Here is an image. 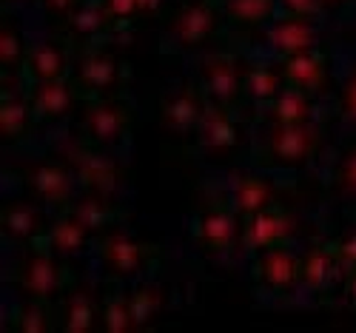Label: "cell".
<instances>
[{
    "mask_svg": "<svg viewBox=\"0 0 356 333\" xmlns=\"http://www.w3.org/2000/svg\"><path fill=\"white\" fill-rule=\"evenodd\" d=\"M97 259L103 274L114 282H123L152 270L165 259V248L154 242L134 239L123 231H106L97 239Z\"/></svg>",
    "mask_w": 356,
    "mask_h": 333,
    "instance_id": "1",
    "label": "cell"
},
{
    "mask_svg": "<svg viewBox=\"0 0 356 333\" xmlns=\"http://www.w3.org/2000/svg\"><path fill=\"white\" fill-rule=\"evenodd\" d=\"M129 72L123 60L114 51L103 46H88L77 51L74 69H72V83L83 100L95 97H120L126 88Z\"/></svg>",
    "mask_w": 356,
    "mask_h": 333,
    "instance_id": "2",
    "label": "cell"
},
{
    "mask_svg": "<svg viewBox=\"0 0 356 333\" xmlns=\"http://www.w3.org/2000/svg\"><path fill=\"white\" fill-rule=\"evenodd\" d=\"M60 160L72 168L83 191H100V194H114L126 183V165L108 154V148H100L80 137L77 143H69L60 151Z\"/></svg>",
    "mask_w": 356,
    "mask_h": 333,
    "instance_id": "3",
    "label": "cell"
},
{
    "mask_svg": "<svg viewBox=\"0 0 356 333\" xmlns=\"http://www.w3.org/2000/svg\"><path fill=\"white\" fill-rule=\"evenodd\" d=\"M15 282L26 299H40V302H51V305L72 285L66 265L60 262V257H57L51 248H46L43 242L26 245V254L17 265Z\"/></svg>",
    "mask_w": 356,
    "mask_h": 333,
    "instance_id": "4",
    "label": "cell"
},
{
    "mask_svg": "<svg viewBox=\"0 0 356 333\" xmlns=\"http://www.w3.org/2000/svg\"><path fill=\"white\" fill-rule=\"evenodd\" d=\"M322 148V129L314 123L271 126L259 148V165L265 168H302Z\"/></svg>",
    "mask_w": 356,
    "mask_h": 333,
    "instance_id": "5",
    "label": "cell"
},
{
    "mask_svg": "<svg viewBox=\"0 0 356 333\" xmlns=\"http://www.w3.org/2000/svg\"><path fill=\"white\" fill-rule=\"evenodd\" d=\"M131 126H134V108L123 95L83 100L80 131L88 143L100 148H117L129 140Z\"/></svg>",
    "mask_w": 356,
    "mask_h": 333,
    "instance_id": "6",
    "label": "cell"
},
{
    "mask_svg": "<svg viewBox=\"0 0 356 333\" xmlns=\"http://www.w3.org/2000/svg\"><path fill=\"white\" fill-rule=\"evenodd\" d=\"M245 69L248 63L240 54L214 51L200 60V86L205 97L225 108H240L245 100Z\"/></svg>",
    "mask_w": 356,
    "mask_h": 333,
    "instance_id": "7",
    "label": "cell"
},
{
    "mask_svg": "<svg viewBox=\"0 0 356 333\" xmlns=\"http://www.w3.org/2000/svg\"><path fill=\"white\" fill-rule=\"evenodd\" d=\"M194 242L209 257L231 251L234 245L243 242V217L236 214L234 205L222 200L205 205L194 220Z\"/></svg>",
    "mask_w": 356,
    "mask_h": 333,
    "instance_id": "8",
    "label": "cell"
},
{
    "mask_svg": "<svg viewBox=\"0 0 356 333\" xmlns=\"http://www.w3.org/2000/svg\"><path fill=\"white\" fill-rule=\"evenodd\" d=\"M222 15L214 0H183L168 17V35L180 49H197L217 38Z\"/></svg>",
    "mask_w": 356,
    "mask_h": 333,
    "instance_id": "9",
    "label": "cell"
},
{
    "mask_svg": "<svg viewBox=\"0 0 356 333\" xmlns=\"http://www.w3.org/2000/svg\"><path fill=\"white\" fill-rule=\"evenodd\" d=\"M74 174L63 160H40L23 168V183L40 205L69 211L74 197Z\"/></svg>",
    "mask_w": 356,
    "mask_h": 333,
    "instance_id": "10",
    "label": "cell"
},
{
    "mask_svg": "<svg viewBox=\"0 0 356 333\" xmlns=\"http://www.w3.org/2000/svg\"><path fill=\"white\" fill-rule=\"evenodd\" d=\"M296 234H300V220L285 205L277 202L243 220V248L251 254H259L268 248L288 245Z\"/></svg>",
    "mask_w": 356,
    "mask_h": 333,
    "instance_id": "11",
    "label": "cell"
},
{
    "mask_svg": "<svg viewBox=\"0 0 356 333\" xmlns=\"http://www.w3.org/2000/svg\"><path fill=\"white\" fill-rule=\"evenodd\" d=\"M72 46L63 38L54 40H40L29 46L26 66H23V80L26 83H46V80H66L72 77Z\"/></svg>",
    "mask_w": 356,
    "mask_h": 333,
    "instance_id": "12",
    "label": "cell"
},
{
    "mask_svg": "<svg viewBox=\"0 0 356 333\" xmlns=\"http://www.w3.org/2000/svg\"><path fill=\"white\" fill-rule=\"evenodd\" d=\"M51 220L46 211L32 200H9L0 211V231L9 242L17 245H35L49 231Z\"/></svg>",
    "mask_w": 356,
    "mask_h": 333,
    "instance_id": "13",
    "label": "cell"
},
{
    "mask_svg": "<svg viewBox=\"0 0 356 333\" xmlns=\"http://www.w3.org/2000/svg\"><path fill=\"white\" fill-rule=\"evenodd\" d=\"M26 97L32 103V111L38 123H57L66 114L74 111V106L83 100L72 77L66 80H46V83H26Z\"/></svg>",
    "mask_w": 356,
    "mask_h": 333,
    "instance_id": "14",
    "label": "cell"
},
{
    "mask_svg": "<svg viewBox=\"0 0 356 333\" xmlns=\"http://www.w3.org/2000/svg\"><path fill=\"white\" fill-rule=\"evenodd\" d=\"M205 106H209V97H205L202 86L200 83H183L174 95H165L160 100V123L168 131L188 134L197 129Z\"/></svg>",
    "mask_w": 356,
    "mask_h": 333,
    "instance_id": "15",
    "label": "cell"
},
{
    "mask_svg": "<svg viewBox=\"0 0 356 333\" xmlns=\"http://www.w3.org/2000/svg\"><path fill=\"white\" fill-rule=\"evenodd\" d=\"M117 29L108 20V15L103 12L100 0H86V3L66 23H60V38L77 51L88 49V46H100Z\"/></svg>",
    "mask_w": 356,
    "mask_h": 333,
    "instance_id": "16",
    "label": "cell"
},
{
    "mask_svg": "<svg viewBox=\"0 0 356 333\" xmlns=\"http://www.w3.org/2000/svg\"><path fill=\"white\" fill-rule=\"evenodd\" d=\"M265 40L268 46L282 57H293V54H302V51H311L316 49V40H319V32L314 26V17H300V15H282V17H274L268 32H265Z\"/></svg>",
    "mask_w": 356,
    "mask_h": 333,
    "instance_id": "17",
    "label": "cell"
},
{
    "mask_svg": "<svg viewBox=\"0 0 356 333\" xmlns=\"http://www.w3.org/2000/svg\"><path fill=\"white\" fill-rule=\"evenodd\" d=\"M280 72L285 77V86L300 88L305 95H325L328 92V54L311 49L293 57L280 60Z\"/></svg>",
    "mask_w": 356,
    "mask_h": 333,
    "instance_id": "18",
    "label": "cell"
},
{
    "mask_svg": "<svg viewBox=\"0 0 356 333\" xmlns=\"http://www.w3.org/2000/svg\"><path fill=\"white\" fill-rule=\"evenodd\" d=\"M300 259L288 245L280 248H268V251H259L254 259V279L265 288V291H291L296 282H300Z\"/></svg>",
    "mask_w": 356,
    "mask_h": 333,
    "instance_id": "19",
    "label": "cell"
},
{
    "mask_svg": "<svg viewBox=\"0 0 356 333\" xmlns=\"http://www.w3.org/2000/svg\"><path fill=\"white\" fill-rule=\"evenodd\" d=\"M35 123L38 117L26 92L17 95L12 88V74H3V88H0V129H3V140L9 145L29 140L35 131Z\"/></svg>",
    "mask_w": 356,
    "mask_h": 333,
    "instance_id": "20",
    "label": "cell"
},
{
    "mask_svg": "<svg viewBox=\"0 0 356 333\" xmlns=\"http://www.w3.org/2000/svg\"><path fill=\"white\" fill-rule=\"evenodd\" d=\"M194 134H197V143L209 151H234L243 143V131H240V123L234 120V111L211 100L205 106Z\"/></svg>",
    "mask_w": 356,
    "mask_h": 333,
    "instance_id": "21",
    "label": "cell"
},
{
    "mask_svg": "<svg viewBox=\"0 0 356 333\" xmlns=\"http://www.w3.org/2000/svg\"><path fill=\"white\" fill-rule=\"evenodd\" d=\"M72 214L92 231V234H106L114 225H120L129 220V211L123 205H117L111 200V194H100V191H83L74 202H72Z\"/></svg>",
    "mask_w": 356,
    "mask_h": 333,
    "instance_id": "22",
    "label": "cell"
},
{
    "mask_svg": "<svg viewBox=\"0 0 356 333\" xmlns=\"http://www.w3.org/2000/svg\"><path fill=\"white\" fill-rule=\"evenodd\" d=\"M103 311V302H97L95 291L88 285H69V291L60 299V330L66 333H88L95 330Z\"/></svg>",
    "mask_w": 356,
    "mask_h": 333,
    "instance_id": "23",
    "label": "cell"
},
{
    "mask_svg": "<svg viewBox=\"0 0 356 333\" xmlns=\"http://www.w3.org/2000/svg\"><path fill=\"white\" fill-rule=\"evenodd\" d=\"M277 197H280V188L271 177L265 174H240L234 183V197H231V205L236 208V214H240L243 220L257 214V211H265L277 205Z\"/></svg>",
    "mask_w": 356,
    "mask_h": 333,
    "instance_id": "24",
    "label": "cell"
},
{
    "mask_svg": "<svg viewBox=\"0 0 356 333\" xmlns=\"http://www.w3.org/2000/svg\"><path fill=\"white\" fill-rule=\"evenodd\" d=\"M88 236H92V231H88L72 211H57L40 242L46 248H51L57 257H77L86 248Z\"/></svg>",
    "mask_w": 356,
    "mask_h": 333,
    "instance_id": "25",
    "label": "cell"
},
{
    "mask_svg": "<svg viewBox=\"0 0 356 333\" xmlns=\"http://www.w3.org/2000/svg\"><path fill=\"white\" fill-rule=\"evenodd\" d=\"M265 117H268L271 126L311 123V117H314V100H311V95L300 92V88L285 86L282 92L268 103V108H265Z\"/></svg>",
    "mask_w": 356,
    "mask_h": 333,
    "instance_id": "26",
    "label": "cell"
},
{
    "mask_svg": "<svg viewBox=\"0 0 356 333\" xmlns=\"http://www.w3.org/2000/svg\"><path fill=\"white\" fill-rule=\"evenodd\" d=\"M334 270H337V257L331 242H319V245H311L300 259V282L311 293H325L334 279Z\"/></svg>",
    "mask_w": 356,
    "mask_h": 333,
    "instance_id": "27",
    "label": "cell"
},
{
    "mask_svg": "<svg viewBox=\"0 0 356 333\" xmlns=\"http://www.w3.org/2000/svg\"><path fill=\"white\" fill-rule=\"evenodd\" d=\"M54 319H57V314H54L51 302L23 296V302H17V305L12 308L6 327L15 330V333H49V330H54L57 325H60Z\"/></svg>",
    "mask_w": 356,
    "mask_h": 333,
    "instance_id": "28",
    "label": "cell"
},
{
    "mask_svg": "<svg viewBox=\"0 0 356 333\" xmlns=\"http://www.w3.org/2000/svg\"><path fill=\"white\" fill-rule=\"evenodd\" d=\"M129 302H131V314H134L137 330H143V327L152 325L160 316V311L168 305V291L160 282H137L129 291Z\"/></svg>",
    "mask_w": 356,
    "mask_h": 333,
    "instance_id": "29",
    "label": "cell"
},
{
    "mask_svg": "<svg viewBox=\"0 0 356 333\" xmlns=\"http://www.w3.org/2000/svg\"><path fill=\"white\" fill-rule=\"evenodd\" d=\"M222 15L236 29H259L277 17V0H225Z\"/></svg>",
    "mask_w": 356,
    "mask_h": 333,
    "instance_id": "30",
    "label": "cell"
},
{
    "mask_svg": "<svg viewBox=\"0 0 356 333\" xmlns=\"http://www.w3.org/2000/svg\"><path fill=\"white\" fill-rule=\"evenodd\" d=\"M282 88H285V77H282L280 66L248 63V69H245V97H251L254 103L268 106Z\"/></svg>",
    "mask_w": 356,
    "mask_h": 333,
    "instance_id": "31",
    "label": "cell"
},
{
    "mask_svg": "<svg viewBox=\"0 0 356 333\" xmlns=\"http://www.w3.org/2000/svg\"><path fill=\"white\" fill-rule=\"evenodd\" d=\"M100 325H103L106 333H131V330H137V322H134V314H131L129 293L120 291L117 285H111L108 293H106V299H103Z\"/></svg>",
    "mask_w": 356,
    "mask_h": 333,
    "instance_id": "32",
    "label": "cell"
},
{
    "mask_svg": "<svg viewBox=\"0 0 356 333\" xmlns=\"http://www.w3.org/2000/svg\"><path fill=\"white\" fill-rule=\"evenodd\" d=\"M29 46L32 43H26L20 29L6 17L3 29H0V66H3V74H23Z\"/></svg>",
    "mask_w": 356,
    "mask_h": 333,
    "instance_id": "33",
    "label": "cell"
},
{
    "mask_svg": "<svg viewBox=\"0 0 356 333\" xmlns=\"http://www.w3.org/2000/svg\"><path fill=\"white\" fill-rule=\"evenodd\" d=\"M334 188L342 197H356V143L342 151V157L334 168Z\"/></svg>",
    "mask_w": 356,
    "mask_h": 333,
    "instance_id": "34",
    "label": "cell"
},
{
    "mask_svg": "<svg viewBox=\"0 0 356 333\" xmlns=\"http://www.w3.org/2000/svg\"><path fill=\"white\" fill-rule=\"evenodd\" d=\"M337 111L345 123L356 126V60L348 72V77L342 80V88H339V97H337Z\"/></svg>",
    "mask_w": 356,
    "mask_h": 333,
    "instance_id": "35",
    "label": "cell"
},
{
    "mask_svg": "<svg viewBox=\"0 0 356 333\" xmlns=\"http://www.w3.org/2000/svg\"><path fill=\"white\" fill-rule=\"evenodd\" d=\"M100 6H103V12L108 15V20L114 23V29L131 26L134 17L140 15L137 0H100Z\"/></svg>",
    "mask_w": 356,
    "mask_h": 333,
    "instance_id": "36",
    "label": "cell"
},
{
    "mask_svg": "<svg viewBox=\"0 0 356 333\" xmlns=\"http://www.w3.org/2000/svg\"><path fill=\"white\" fill-rule=\"evenodd\" d=\"M35 3H38L57 26H60V23H66V20L86 3V0H35Z\"/></svg>",
    "mask_w": 356,
    "mask_h": 333,
    "instance_id": "37",
    "label": "cell"
},
{
    "mask_svg": "<svg viewBox=\"0 0 356 333\" xmlns=\"http://www.w3.org/2000/svg\"><path fill=\"white\" fill-rule=\"evenodd\" d=\"M334 248V257H337V265L345 268V270H353L356 268V231L339 236L337 242H331Z\"/></svg>",
    "mask_w": 356,
    "mask_h": 333,
    "instance_id": "38",
    "label": "cell"
},
{
    "mask_svg": "<svg viewBox=\"0 0 356 333\" xmlns=\"http://www.w3.org/2000/svg\"><path fill=\"white\" fill-rule=\"evenodd\" d=\"M282 6L288 15H300V17H316L322 12L319 0H282Z\"/></svg>",
    "mask_w": 356,
    "mask_h": 333,
    "instance_id": "39",
    "label": "cell"
},
{
    "mask_svg": "<svg viewBox=\"0 0 356 333\" xmlns=\"http://www.w3.org/2000/svg\"><path fill=\"white\" fill-rule=\"evenodd\" d=\"M137 6H140V15H154L163 6V0H137Z\"/></svg>",
    "mask_w": 356,
    "mask_h": 333,
    "instance_id": "40",
    "label": "cell"
},
{
    "mask_svg": "<svg viewBox=\"0 0 356 333\" xmlns=\"http://www.w3.org/2000/svg\"><path fill=\"white\" fill-rule=\"evenodd\" d=\"M345 291H348L350 305L356 308V268H353V270H348V285H345Z\"/></svg>",
    "mask_w": 356,
    "mask_h": 333,
    "instance_id": "41",
    "label": "cell"
},
{
    "mask_svg": "<svg viewBox=\"0 0 356 333\" xmlns=\"http://www.w3.org/2000/svg\"><path fill=\"white\" fill-rule=\"evenodd\" d=\"M319 3H322V9H334V6H342L345 0H319Z\"/></svg>",
    "mask_w": 356,
    "mask_h": 333,
    "instance_id": "42",
    "label": "cell"
}]
</instances>
